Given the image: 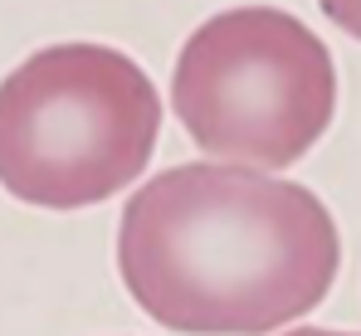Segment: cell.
<instances>
[{"label": "cell", "instance_id": "277c9868", "mask_svg": "<svg viewBox=\"0 0 361 336\" xmlns=\"http://www.w3.org/2000/svg\"><path fill=\"white\" fill-rule=\"evenodd\" d=\"M317 5H322V15L337 30H347L352 39H361V0H317Z\"/></svg>", "mask_w": 361, "mask_h": 336}, {"label": "cell", "instance_id": "5b68a950", "mask_svg": "<svg viewBox=\"0 0 361 336\" xmlns=\"http://www.w3.org/2000/svg\"><path fill=\"white\" fill-rule=\"evenodd\" d=\"M283 336H357V332H327V327H298V332H283Z\"/></svg>", "mask_w": 361, "mask_h": 336}, {"label": "cell", "instance_id": "6da1fadb", "mask_svg": "<svg viewBox=\"0 0 361 336\" xmlns=\"http://www.w3.org/2000/svg\"><path fill=\"white\" fill-rule=\"evenodd\" d=\"M342 263L327 205L293 180L225 161L152 175L118 220L137 307L180 336H264L312 312Z\"/></svg>", "mask_w": 361, "mask_h": 336}, {"label": "cell", "instance_id": "3957f363", "mask_svg": "<svg viewBox=\"0 0 361 336\" xmlns=\"http://www.w3.org/2000/svg\"><path fill=\"white\" fill-rule=\"evenodd\" d=\"M171 103L200 151L225 166H293L337 112L327 44L279 5L210 15L176 58Z\"/></svg>", "mask_w": 361, "mask_h": 336}, {"label": "cell", "instance_id": "7a4b0ae2", "mask_svg": "<svg viewBox=\"0 0 361 336\" xmlns=\"http://www.w3.org/2000/svg\"><path fill=\"white\" fill-rule=\"evenodd\" d=\"M161 132L157 83L113 44H49L0 83V185L39 210L103 205Z\"/></svg>", "mask_w": 361, "mask_h": 336}]
</instances>
